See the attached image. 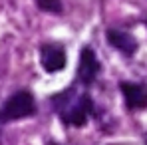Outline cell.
<instances>
[{
    "label": "cell",
    "instance_id": "1",
    "mask_svg": "<svg viewBox=\"0 0 147 145\" xmlns=\"http://www.w3.org/2000/svg\"><path fill=\"white\" fill-rule=\"evenodd\" d=\"M60 105H62V119L66 121V123H70V125H84L88 121V115L92 113V99L86 94L78 96L76 101L62 99Z\"/></svg>",
    "mask_w": 147,
    "mask_h": 145
},
{
    "label": "cell",
    "instance_id": "2",
    "mask_svg": "<svg viewBox=\"0 0 147 145\" xmlns=\"http://www.w3.org/2000/svg\"><path fill=\"white\" fill-rule=\"evenodd\" d=\"M34 111H36V101L28 92H16L14 96H10L2 109L6 119H22L32 115Z\"/></svg>",
    "mask_w": 147,
    "mask_h": 145
},
{
    "label": "cell",
    "instance_id": "3",
    "mask_svg": "<svg viewBox=\"0 0 147 145\" xmlns=\"http://www.w3.org/2000/svg\"><path fill=\"white\" fill-rule=\"evenodd\" d=\"M40 62H42V66H44L46 72H50V74L60 72L66 66V52H64L62 46L44 44L40 48Z\"/></svg>",
    "mask_w": 147,
    "mask_h": 145
},
{
    "label": "cell",
    "instance_id": "4",
    "mask_svg": "<svg viewBox=\"0 0 147 145\" xmlns=\"http://www.w3.org/2000/svg\"><path fill=\"white\" fill-rule=\"evenodd\" d=\"M99 72V62L96 58V52L92 48H84L80 56V68H78V78L84 86L94 84V80L98 78Z\"/></svg>",
    "mask_w": 147,
    "mask_h": 145
},
{
    "label": "cell",
    "instance_id": "5",
    "mask_svg": "<svg viewBox=\"0 0 147 145\" xmlns=\"http://www.w3.org/2000/svg\"><path fill=\"white\" fill-rule=\"evenodd\" d=\"M119 88H121L125 103H127L129 109H143V107H147V88L143 84L121 82Z\"/></svg>",
    "mask_w": 147,
    "mask_h": 145
},
{
    "label": "cell",
    "instance_id": "6",
    "mask_svg": "<svg viewBox=\"0 0 147 145\" xmlns=\"http://www.w3.org/2000/svg\"><path fill=\"white\" fill-rule=\"evenodd\" d=\"M107 40L113 48L123 52L125 56H133L137 52V42L133 40V36H129L127 32H119V30H109L107 32Z\"/></svg>",
    "mask_w": 147,
    "mask_h": 145
},
{
    "label": "cell",
    "instance_id": "7",
    "mask_svg": "<svg viewBox=\"0 0 147 145\" xmlns=\"http://www.w3.org/2000/svg\"><path fill=\"white\" fill-rule=\"evenodd\" d=\"M38 4L40 10L44 12H52V14H58L62 12V0H34Z\"/></svg>",
    "mask_w": 147,
    "mask_h": 145
},
{
    "label": "cell",
    "instance_id": "8",
    "mask_svg": "<svg viewBox=\"0 0 147 145\" xmlns=\"http://www.w3.org/2000/svg\"><path fill=\"white\" fill-rule=\"evenodd\" d=\"M4 119H6V117H4V113L0 111V121H4Z\"/></svg>",
    "mask_w": 147,
    "mask_h": 145
},
{
    "label": "cell",
    "instance_id": "9",
    "mask_svg": "<svg viewBox=\"0 0 147 145\" xmlns=\"http://www.w3.org/2000/svg\"><path fill=\"white\" fill-rule=\"evenodd\" d=\"M50 145H56V143H50Z\"/></svg>",
    "mask_w": 147,
    "mask_h": 145
}]
</instances>
